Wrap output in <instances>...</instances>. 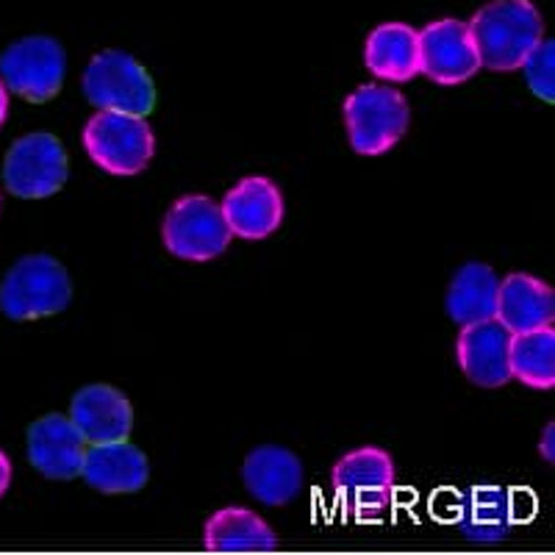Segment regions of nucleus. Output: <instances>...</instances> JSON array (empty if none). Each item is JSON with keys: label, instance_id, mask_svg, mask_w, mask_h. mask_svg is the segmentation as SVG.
I'll list each match as a JSON object with an SVG mask.
<instances>
[{"label": "nucleus", "instance_id": "obj_20", "mask_svg": "<svg viewBox=\"0 0 555 555\" xmlns=\"http://www.w3.org/2000/svg\"><path fill=\"white\" fill-rule=\"evenodd\" d=\"M498 289L500 278L489 264H469L461 267L455 272L453 284L448 289V314L450 320L459 325H473V322L494 320V309H498Z\"/></svg>", "mask_w": 555, "mask_h": 555}, {"label": "nucleus", "instance_id": "obj_24", "mask_svg": "<svg viewBox=\"0 0 555 555\" xmlns=\"http://www.w3.org/2000/svg\"><path fill=\"white\" fill-rule=\"evenodd\" d=\"M555 425L550 423L547 428H544V436H542V444H539V453H542L544 461H553L555 459Z\"/></svg>", "mask_w": 555, "mask_h": 555}, {"label": "nucleus", "instance_id": "obj_6", "mask_svg": "<svg viewBox=\"0 0 555 555\" xmlns=\"http://www.w3.org/2000/svg\"><path fill=\"white\" fill-rule=\"evenodd\" d=\"M83 147L101 170L112 176H139L156 153V137L145 117L98 112L83 126Z\"/></svg>", "mask_w": 555, "mask_h": 555}, {"label": "nucleus", "instance_id": "obj_26", "mask_svg": "<svg viewBox=\"0 0 555 555\" xmlns=\"http://www.w3.org/2000/svg\"><path fill=\"white\" fill-rule=\"evenodd\" d=\"M7 117H9V89L3 87V81H0V128H3Z\"/></svg>", "mask_w": 555, "mask_h": 555}, {"label": "nucleus", "instance_id": "obj_8", "mask_svg": "<svg viewBox=\"0 0 555 555\" xmlns=\"http://www.w3.org/2000/svg\"><path fill=\"white\" fill-rule=\"evenodd\" d=\"M64 73H67V56L53 37L17 39L0 56L3 87L31 103L56 98L64 83Z\"/></svg>", "mask_w": 555, "mask_h": 555}, {"label": "nucleus", "instance_id": "obj_9", "mask_svg": "<svg viewBox=\"0 0 555 555\" xmlns=\"http://www.w3.org/2000/svg\"><path fill=\"white\" fill-rule=\"evenodd\" d=\"M67 151L53 133H28L20 137L3 162L7 190L26 201L51 197L67 183Z\"/></svg>", "mask_w": 555, "mask_h": 555}, {"label": "nucleus", "instance_id": "obj_22", "mask_svg": "<svg viewBox=\"0 0 555 555\" xmlns=\"http://www.w3.org/2000/svg\"><path fill=\"white\" fill-rule=\"evenodd\" d=\"M512 378L522 380L530 389H553L555 386V331L550 328L528 331L512 336L508 350Z\"/></svg>", "mask_w": 555, "mask_h": 555}, {"label": "nucleus", "instance_id": "obj_10", "mask_svg": "<svg viewBox=\"0 0 555 555\" xmlns=\"http://www.w3.org/2000/svg\"><path fill=\"white\" fill-rule=\"evenodd\" d=\"M416 53L420 73L442 87L469 81L480 69L478 48L464 20H436L416 31Z\"/></svg>", "mask_w": 555, "mask_h": 555}, {"label": "nucleus", "instance_id": "obj_23", "mask_svg": "<svg viewBox=\"0 0 555 555\" xmlns=\"http://www.w3.org/2000/svg\"><path fill=\"white\" fill-rule=\"evenodd\" d=\"M522 73L533 95L542 98L544 103L555 101V42L553 39H542V42L528 53V59L522 62Z\"/></svg>", "mask_w": 555, "mask_h": 555}, {"label": "nucleus", "instance_id": "obj_18", "mask_svg": "<svg viewBox=\"0 0 555 555\" xmlns=\"http://www.w3.org/2000/svg\"><path fill=\"white\" fill-rule=\"evenodd\" d=\"M203 544L211 553H272L278 550V533L250 508L228 505L206 519Z\"/></svg>", "mask_w": 555, "mask_h": 555}, {"label": "nucleus", "instance_id": "obj_19", "mask_svg": "<svg viewBox=\"0 0 555 555\" xmlns=\"http://www.w3.org/2000/svg\"><path fill=\"white\" fill-rule=\"evenodd\" d=\"M366 69L389 83H403L420 73L416 31L405 23H384L366 39Z\"/></svg>", "mask_w": 555, "mask_h": 555}, {"label": "nucleus", "instance_id": "obj_4", "mask_svg": "<svg viewBox=\"0 0 555 555\" xmlns=\"http://www.w3.org/2000/svg\"><path fill=\"white\" fill-rule=\"evenodd\" d=\"M345 122L356 153L380 156L405 137L411 108L398 89L384 87V83H366L345 101Z\"/></svg>", "mask_w": 555, "mask_h": 555}, {"label": "nucleus", "instance_id": "obj_11", "mask_svg": "<svg viewBox=\"0 0 555 555\" xmlns=\"http://www.w3.org/2000/svg\"><path fill=\"white\" fill-rule=\"evenodd\" d=\"M222 220L231 236L240 240H267L284 222V195L264 176L242 178L220 203Z\"/></svg>", "mask_w": 555, "mask_h": 555}, {"label": "nucleus", "instance_id": "obj_2", "mask_svg": "<svg viewBox=\"0 0 555 555\" xmlns=\"http://www.w3.org/2000/svg\"><path fill=\"white\" fill-rule=\"evenodd\" d=\"M331 486L347 517L378 522L395 492V461L380 448L350 450L331 469Z\"/></svg>", "mask_w": 555, "mask_h": 555}, {"label": "nucleus", "instance_id": "obj_1", "mask_svg": "<svg viewBox=\"0 0 555 555\" xmlns=\"http://www.w3.org/2000/svg\"><path fill=\"white\" fill-rule=\"evenodd\" d=\"M480 67L512 73L522 67L528 53L544 39V20L530 0L486 3L469 23Z\"/></svg>", "mask_w": 555, "mask_h": 555}, {"label": "nucleus", "instance_id": "obj_14", "mask_svg": "<svg viewBox=\"0 0 555 555\" xmlns=\"http://www.w3.org/2000/svg\"><path fill=\"white\" fill-rule=\"evenodd\" d=\"M87 442L64 414H48L28 428V461L51 480H73L81 475Z\"/></svg>", "mask_w": 555, "mask_h": 555}, {"label": "nucleus", "instance_id": "obj_25", "mask_svg": "<svg viewBox=\"0 0 555 555\" xmlns=\"http://www.w3.org/2000/svg\"><path fill=\"white\" fill-rule=\"evenodd\" d=\"M9 483H12V461H9V455L0 450V498L7 494Z\"/></svg>", "mask_w": 555, "mask_h": 555}, {"label": "nucleus", "instance_id": "obj_15", "mask_svg": "<svg viewBox=\"0 0 555 555\" xmlns=\"http://www.w3.org/2000/svg\"><path fill=\"white\" fill-rule=\"evenodd\" d=\"M242 480L253 498L278 508V505H289L304 489V464L292 450L261 444L247 453L242 464Z\"/></svg>", "mask_w": 555, "mask_h": 555}, {"label": "nucleus", "instance_id": "obj_12", "mask_svg": "<svg viewBox=\"0 0 555 555\" xmlns=\"http://www.w3.org/2000/svg\"><path fill=\"white\" fill-rule=\"evenodd\" d=\"M508 350H512V334L498 320L461 325L455 356L473 384L483 386V389H500L508 384L512 380Z\"/></svg>", "mask_w": 555, "mask_h": 555}, {"label": "nucleus", "instance_id": "obj_3", "mask_svg": "<svg viewBox=\"0 0 555 555\" xmlns=\"http://www.w3.org/2000/svg\"><path fill=\"white\" fill-rule=\"evenodd\" d=\"M69 297V275L53 256H23L0 284V311L17 322L39 320L67 309Z\"/></svg>", "mask_w": 555, "mask_h": 555}, {"label": "nucleus", "instance_id": "obj_13", "mask_svg": "<svg viewBox=\"0 0 555 555\" xmlns=\"http://www.w3.org/2000/svg\"><path fill=\"white\" fill-rule=\"evenodd\" d=\"M67 416L87 444L126 442L133 428V409L128 398L106 384L83 386L69 403Z\"/></svg>", "mask_w": 555, "mask_h": 555}, {"label": "nucleus", "instance_id": "obj_17", "mask_svg": "<svg viewBox=\"0 0 555 555\" xmlns=\"http://www.w3.org/2000/svg\"><path fill=\"white\" fill-rule=\"evenodd\" d=\"M81 478L103 494H133L151 478L145 453L128 442L87 444Z\"/></svg>", "mask_w": 555, "mask_h": 555}, {"label": "nucleus", "instance_id": "obj_21", "mask_svg": "<svg viewBox=\"0 0 555 555\" xmlns=\"http://www.w3.org/2000/svg\"><path fill=\"white\" fill-rule=\"evenodd\" d=\"M517 519V503L508 489L475 486L467 494V512L461 517L459 528L469 542L492 544L508 537V530Z\"/></svg>", "mask_w": 555, "mask_h": 555}, {"label": "nucleus", "instance_id": "obj_5", "mask_svg": "<svg viewBox=\"0 0 555 555\" xmlns=\"http://www.w3.org/2000/svg\"><path fill=\"white\" fill-rule=\"evenodd\" d=\"M83 95L98 112L147 117L156 106V87L147 69L122 51H103L83 69Z\"/></svg>", "mask_w": 555, "mask_h": 555}, {"label": "nucleus", "instance_id": "obj_16", "mask_svg": "<svg viewBox=\"0 0 555 555\" xmlns=\"http://www.w3.org/2000/svg\"><path fill=\"white\" fill-rule=\"evenodd\" d=\"M555 317V295L544 281L528 272H512L500 281L494 320L512 336L550 328Z\"/></svg>", "mask_w": 555, "mask_h": 555}, {"label": "nucleus", "instance_id": "obj_7", "mask_svg": "<svg viewBox=\"0 0 555 555\" xmlns=\"http://www.w3.org/2000/svg\"><path fill=\"white\" fill-rule=\"evenodd\" d=\"M165 247L183 261H211L231 242L220 203L206 195H186L172 203L162 228Z\"/></svg>", "mask_w": 555, "mask_h": 555}]
</instances>
